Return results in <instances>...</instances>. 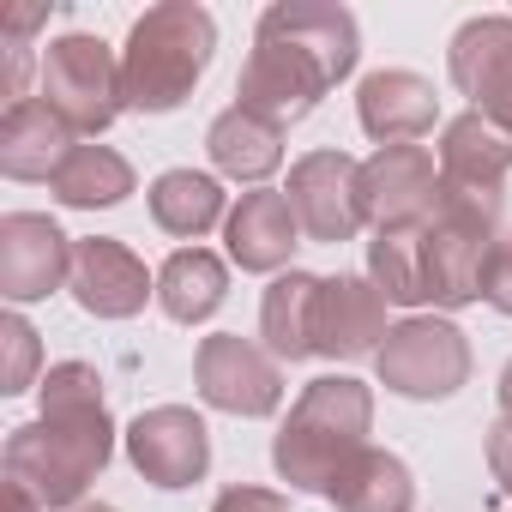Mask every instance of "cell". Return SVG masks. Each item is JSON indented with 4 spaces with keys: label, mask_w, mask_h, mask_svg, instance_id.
<instances>
[{
    "label": "cell",
    "mask_w": 512,
    "mask_h": 512,
    "mask_svg": "<svg viewBox=\"0 0 512 512\" xmlns=\"http://www.w3.org/2000/svg\"><path fill=\"white\" fill-rule=\"evenodd\" d=\"M326 500L338 512H416V476H410V464L398 452L362 446L338 470V482L326 488Z\"/></svg>",
    "instance_id": "21"
},
{
    "label": "cell",
    "mask_w": 512,
    "mask_h": 512,
    "mask_svg": "<svg viewBox=\"0 0 512 512\" xmlns=\"http://www.w3.org/2000/svg\"><path fill=\"white\" fill-rule=\"evenodd\" d=\"M211 512H290V500L272 494V488H247V482H235V488H223V494L211 500Z\"/></svg>",
    "instance_id": "27"
},
{
    "label": "cell",
    "mask_w": 512,
    "mask_h": 512,
    "mask_svg": "<svg viewBox=\"0 0 512 512\" xmlns=\"http://www.w3.org/2000/svg\"><path fill=\"white\" fill-rule=\"evenodd\" d=\"M284 199H290L302 235L320 241V247H344L368 223L362 217V163L350 151H308V157H296Z\"/></svg>",
    "instance_id": "8"
},
{
    "label": "cell",
    "mask_w": 512,
    "mask_h": 512,
    "mask_svg": "<svg viewBox=\"0 0 512 512\" xmlns=\"http://www.w3.org/2000/svg\"><path fill=\"white\" fill-rule=\"evenodd\" d=\"M440 205V157L428 145H380L362 163V217L380 229H422Z\"/></svg>",
    "instance_id": "10"
},
{
    "label": "cell",
    "mask_w": 512,
    "mask_h": 512,
    "mask_svg": "<svg viewBox=\"0 0 512 512\" xmlns=\"http://www.w3.org/2000/svg\"><path fill=\"white\" fill-rule=\"evenodd\" d=\"M314 302H320V278L314 272H284L272 278L266 302H260V338L278 362H308L314 356Z\"/></svg>",
    "instance_id": "24"
},
{
    "label": "cell",
    "mask_w": 512,
    "mask_h": 512,
    "mask_svg": "<svg viewBox=\"0 0 512 512\" xmlns=\"http://www.w3.org/2000/svg\"><path fill=\"white\" fill-rule=\"evenodd\" d=\"M386 296L374 290V278H320V302H314V356L326 362H356V356H380L386 344Z\"/></svg>",
    "instance_id": "15"
},
{
    "label": "cell",
    "mask_w": 512,
    "mask_h": 512,
    "mask_svg": "<svg viewBox=\"0 0 512 512\" xmlns=\"http://www.w3.org/2000/svg\"><path fill=\"white\" fill-rule=\"evenodd\" d=\"M494 392H500V416H512V362L500 368V386H494Z\"/></svg>",
    "instance_id": "30"
},
{
    "label": "cell",
    "mask_w": 512,
    "mask_h": 512,
    "mask_svg": "<svg viewBox=\"0 0 512 512\" xmlns=\"http://www.w3.org/2000/svg\"><path fill=\"white\" fill-rule=\"evenodd\" d=\"M67 284H73V235H61V223L43 211L0 217V296L43 302Z\"/></svg>",
    "instance_id": "12"
},
{
    "label": "cell",
    "mask_w": 512,
    "mask_h": 512,
    "mask_svg": "<svg viewBox=\"0 0 512 512\" xmlns=\"http://www.w3.org/2000/svg\"><path fill=\"white\" fill-rule=\"evenodd\" d=\"M482 302H488L494 314H506V320H512V229H500V235H494L488 260H482Z\"/></svg>",
    "instance_id": "26"
},
{
    "label": "cell",
    "mask_w": 512,
    "mask_h": 512,
    "mask_svg": "<svg viewBox=\"0 0 512 512\" xmlns=\"http://www.w3.org/2000/svg\"><path fill=\"white\" fill-rule=\"evenodd\" d=\"M368 428H374V392L356 374H320L290 404L272 440V470L296 494H326L338 470L368 446Z\"/></svg>",
    "instance_id": "3"
},
{
    "label": "cell",
    "mask_w": 512,
    "mask_h": 512,
    "mask_svg": "<svg viewBox=\"0 0 512 512\" xmlns=\"http://www.w3.org/2000/svg\"><path fill=\"white\" fill-rule=\"evenodd\" d=\"M374 374L398 398L440 404L458 386H470V338L440 314H410L386 332V344L374 356Z\"/></svg>",
    "instance_id": "6"
},
{
    "label": "cell",
    "mask_w": 512,
    "mask_h": 512,
    "mask_svg": "<svg viewBox=\"0 0 512 512\" xmlns=\"http://www.w3.org/2000/svg\"><path fill=\"white\" fill-rule=\"evenodd\" d=\"M356 121L368 139L380 145H416L422 133H434L440 121V97L422 73H404V67H380L362 79L356 91Z\"/></svg>",
    "instance_id": "17"
},
{
    "label": "cell",
    "mask_w": 512,
    "mask_h": 512,
    "mask_svg": "<svg viewBox=\"0 0 512 512\" xmlns=\"http://www.w3.org/2000/svg\"><path fill=\"white\" fill-rule=\"evenodd\" d=\"M121 440H127V464L151 488H193L211 470V428L187 404H157V410L133 416Z\"/></svg>",
    "instance_id": "9"
},
{
    "label": "cell",
    "mask_w": 512,
    "mask_h": 512,
    "mask_svg": "<svg viewBox=\"0 0 512 512\" xmlns=\"http://www.w3.org/2000/svg\"><path fill=\"white\" fill-rule=\"evenodd\" d=\"M67 290L91 320H133L157 296V278L145 272V260L127 241L85 235V241H73V284Z\"/></svg>",
    "instance_id": "14"
},
{
    "label": "cell",
    "mask_w": 512,
    "mask_h": 512,
    "mask_svg": "<svg viewBox=\"0 0 512 512\" xmlns=\"http://www.w3.org/2000/svg\"><path fill=\"white\" fill-rule=\"evenodd\" d=\"M7 512H43V500H37L31 488H19V482H7Z\"/></svg>",
    "instance_id": "29"
},
{
    "label": "cell",
    "mask_w": 512,
    "mask_h": 512,
    "mask_svg": "<svg viewBox=\"0 0 512 512\" xmlns=\"http://www.w3.org/2000/svg\"><path fill=\"white\" fill-rule=\"evenodd\" d=\"M133 187H139L133 163H127L121 151H109V145H73L67 163H61L55 181H49V193H55L67 211H109V205H121Z\"/></svg>",
    "instance_id": "23"
},
{
    "label": "cell",
    "mask_w": 512,
    "mask_h": 512,
    "mask_svg": "<svg viewBox=\"0 0 512 512\" xmlns=\"http://www.w3.org/2000/svg\"><path fill=\"white\" fill-rule=\"evenodd\" d=\"M73 145L79 133L43 97H25L0 115V175H13V181H55Z\"/></svg>",
    "instance_id": "18"
},
{
    "label": "cell",
    "mask_w": 512,
    "mask_h": 512,
    "mask_svg": "<svg viewBox=\"0 0 512 512\" xmlns=\"http://www.w3.org/2000/svg\"><path fill=\"white\" fill-rule=\"evenodd\" d=\"M296 235H302V223H296V211H290V199H284L278 187L241 193L235 211H229V223H223L229 260H235L241 272H260V278H284L290 253L302 247Z\"/></svg>",
    "instance_id": "16"
},
{
    "label": "cell",
    "mask_w": 512,
    "mask_h": 512,
    "mask_svg": "<svg viewBox=\"0 0 512 512\" xmlns=\"http://www.w3.org/2000/svg\"><path fill=\"white\" fill-rule=\"evenodd\" d=\"M0 344H7V368H0V392H31V380H37V356H43V344H37V326L25 320V314H7L0 320Z\"/></svg>",
    "instance_id": "25"
},
{
    "label": "cell",
    "mask_w": 512,
    "mask_h": 512,
    "mask_svg": "<svg viewBox=\"0 0 512 512\" xmlns=\"http://www.w3.org/2000/svg\"><path fill=\"white\" fill-rule=\"evenodd\" d=\"M193 386L223 416H272L284 404V362L241 332H211L193 350Z\"/></svg>",
    "instance_id": "7"
},
{
    "label": "cell",
    "mask_w": 512,
    "mask_h": 512,
    "mask_svg": "<svg viewBox=\"0 0 512 512\" xmlns=\"http://www.w3.org/2000/svg\"><path fill=\"white\" fill-rule=\"evenodd\" d=\"M217 55V25L199 0H163L133 19L121 49V97L133 115H169L193 97Z\"/></svg>",
    "instance_id": "4"
},
{
    "label": "cell",
    "mask_w": 512,
    "mask_h": 512,
    "mask_svg": "<svg viewBox=\"0 0 512 512\" xmlns=\"http://www.w3.org/2000/svg\"><path fill=\"white\" fill-rule=\"evenodd\" d=\"M362 61V31L350 7L332 0H278L260 13L253 49L235 79V103L278 121L284 133L320 109L332 85H344Z\"/></svg>",
    "instance_id": "1"
},
{
    "label": "cell",
    "mask_w": 512,
    "mask_h": 512,
    "mask_svg": "<svg viewBox=\"0 0 512 512\" xmlns=\"http://www.w3.org/2000/svg\"><path fill=\"white\" fill-rule=\"evenodd\" d=\"M488 476L500 494H512V416H494L488 428Z\"/></svg>",
    "instance_id": "28"
},
{
    "label": "cell",
    "mask_w": 512,
    "mask_h": 512,
    "mask_svg": "<svg viewBox=\"0 0 512 512\" xmlns=\"http://www.w3.org/2000/svg\"><path fill=\"white\" fill-rule=\"evenodd\" d=\"M79 512H115V506H103V500H97V506H79Z\"/></svg>",
    "instance_id": "31"
},
{
    "label": "cell",
    "mask_w": 512,
    "mask_h": 512,
    "mask_svg": "<svg viewBox=\"0 0 512 512\" xmlns=\"http://www.w3.org/2000/svg\"><path fill=\"white\" fill-rule=\"evenodd\" d=\"M205 151H211V169H217V175L260 187V181L284 163V127L266 121V115H253V109H241V103H229V109L205 127Z\"/></svg>",
    "instance_id": "19"
},
{
    "label": "cell",
    "mask_w": 512,
    "mask_h": 512,
    "mask_svg": "<svg viewBox=\"0 0 512 512\" xmlns=\"http://www.w3.org/2000/svg\"><path fill=\"white\" fill-rule=\"evenodd\" d=\"M446 73H452V85L470 97V109L482 121H494L500 133H512V19L506 13L464 19L452 31Z\"/></svg>",
    "instance_id": "11"
},
{
    "label": "cell",
    "mask_w": 512,
    "mask_h": 512,
    "mask_svg": "<svg viewBox=\"0 0 512 512\" xmlns=\"http://www.w3.org/2000/svg\"><path fill=\"white\" fill-rule=\"evenodd\" d=\"M506 175H512V133H500L476 109H464L440 127V193L500 211Z\"/></svg>",
    "instance_id": "13"
},
{
    "label": "cell",
    "mask_w": 512,
    "mask_h": 512,
    "mask_svg": "<svg viewBox=\"0 0 512 512\" xmlns=\"http://www.w3.org/2000/svg\"><path fill=\"white\" fill-rule=\"evenodd\" d=\"M145 199H151V223L175 241H199L217 223H229V199H223L217 175H205V169H163Z\"/></svg>",
    "instance_id": "20"
},
{
    "label": "cell",
    "mask_w": 512,
    "mask_h": 512,
    "mask_svg": "<svg viewBox=\"0 0 512 512\" xmlns=\"http://www.w3.org/2000/svg\"><path fill=\"white\" fill-rule=\"evenodd\" d=\"M43 416L13 428L7 440V482L31 488L43 512H79L85 488L115 458V416L103 398V374L91 362H55L43 374Z\"/></svg>",
    "instance_id": "2"
},
{
    "label": "cell",
    "mask_w": 512,
    "mask_h": 512,
    "mask_svg": "<svg viewBox=\"0 0 512 512\" xmlns=\"http://www.w3.org/2000/svg\"><path fill=\"white\" fill-rule=\"evenodd\" d=\"M229 296V272L211 247H175L157 272V308L175 326H205Z\"/></svg>",
    "instance_id": "22"
},
{
    "label": "cell",
    "mask_w": 512,
    "mask_h": 512,
    "mask_svg": "<svg viewBox=\"0 0 512 512\" xmlns=\"http://www.w3.org/2000/svg\"><path fill=\"white\" fill-rule=\"evenodd\" d=\"M37 97L73 133H109L115 115L127 109V97H121V55L103 37H91V31H67L37 61Z\"/></svg>",
    "instance_id": "5"
}]
</instances>
